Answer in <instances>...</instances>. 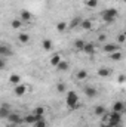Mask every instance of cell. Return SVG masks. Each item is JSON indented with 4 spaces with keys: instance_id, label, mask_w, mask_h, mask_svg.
<instances>
[{
    "instance_id": "obj_1",
    "label": "cell",
    "mask_w": 126,
    "mask_h": 127,
    "mask_svg": "<svg viewBox=\"0 0 126 127\" xmlns=\"http://www.w3.org/2000/svg\"><path fill=\"white\" fill-rule=\"evenodd\" d=\"M101 16H102V21L105 24H113L117 19V16H119V10L114 9V7H110V9L102 10L101 12Z\"/></svg>"
},
{
    "instance_id": "obj_2",
    "label": "cell",
    "mask_w": 126,
    "mask_h": 127,
    "mask_svg": "<svg viewBox=\"0 0 126 127\" xmlns=\"http://www.w3.org/2000/svg\"><path fill=\"white\" fill-rule=\"evenodd\" d=\"M65 102H67V106H68L70 109H77V108L80 106L79 95H77L74 90H68V92H67V99H65Z\"/></svg>"
},
{
    "instance_id": "obj_3",
    "label": "cell",
    "mask_w": 126,
    "mask_h": 127,
    "mask_svg": "<svg viewBox=\"0 0 126 127\" xmlns=\"http://www.w3.org/2000/svg\"><path fill=\"white\" fill-rule=\"evenodd\" d=\"M6 120H7V123L15 124V126H19L21 123H24V121H22V117H21L18 112H12V111L9 112V115H7V118H6Z\"/></svg>"
},
{
    "instance_id": "obj_4",
    "label": "cell",
    "mask_w": 126,
    "mask_h": 127,
    "mask_svg": "<svg viewBox=\"0 0 126 127\" xmlns=\"http://www.w3.org/2000/svg\"><path fill=\"white\" fill-rule=\"evenodd\" d=\"M27 89H28V86H27V84L19 83V84L13 86V93H15L16 96H24V95H25V92H27Z\"/></svg>"
},
{
    "instance_id": "obj_5",
    "label": "cell",
    "mask_w": 126,
    "mask_h": 127,
    "mask_svg": "<svg viewBox=\"0 0 126 127\" xmlns=\"http://www.w3.org/2000/svg\"><path fill=\"white\" fill-rule=\"evenodd\" d=\"M120 49H122V47H120L117 43H107V44L102 47V50H104V52H107L108 55H110V53H113V52H119Z\"/></svg>"
},
{
    "instance_id": "obj_6",
    "label": "cell",
    "mask_w": 126,
    "mask_h": 127,
    "mask_svg": "<svg viewBox=\"0 0 126 127\" xmlns=\"http://www.w3.org/2000/svg\"><path fill=\"white\" fill-rule=\"evenodd\" d=\"M19 19H21L22 22H31L33 21V13L30 10H27V9H22V10L19 12Z\"/></svg>"
},
{
    "instance_id": "obj_7",
    "label": "cell",
    "mask_w": 126,
    "mask_h": 127,
    "mask_svg": "<svg viewBox=\"0 0 126 127\" xmlns=\"http://www.w3.org/2000/svg\"><path fill=\"white\" fill-rule=\"evenodd\" d=\"M83 92H85L86 97H89V99H94L98 95V90H96V87H94V86H85Z\"/></svg>"
},
{
    "instance_id": "obj_8",
    "label": "cell",
    "mask_w": 126,
    "mask_h": 127,
    "mask_svg": "<svg viewBox=\"0 0 126 127\" xmlns=\"http://www.w3.org/2000/svg\"><path fill=\"white\" fill-rule=\"evenodd\" d=\"M12 55H13V52H12V49H10L9 46L0 44V58H9V56H12Z\"/></svg>"
},
{
    "instance_id": "obj_9",
    "label": "cell",
    "mask_w": 126,
    "mask_h": 127,
    "mask_svg": "<svg viewBox=\"0 0 126 127\" xmlns=\"http://www.w3.org/2000/svg\"><path fill=\"white\" fill-rule=\"evenodd\" d=\"M9 112H10V106L7 103L0 105V120H6L7 115H9Z\"/></svg>"
},
{
    "instance_id": "obj_10",
    "label": "cell",
    "mask_w": 126,
    "mask_h": 127,
    "mask_svg": "<svg viewBox=\"0 0 126 127\" xmlns=\"http://www.w3.org/2000/svg\"><path fill=\"white\" fill-rule=\"evenodd\" d=\"M79 27H80L82 30H85V31H89V30L94 28V21H92V19H82V22H80Z\"/></svg>"
},
{
    "instance_id": "obj_11",
    "label": "cell",
    "mask_w": 126,
    "mask_h": 127,
    "mask_svg": "<svg viewBox=\"0 0 126 127\" xmlns=\"http://www.w3.org/2000/svg\"><path fill=\"white\" fill-rule=\"evenodd\" d=\"M83 53H86V55H94L95 53V44L94 43H89V41H86L85 43V46H83V50H82Z\"/></svg>"
},
{
    "instance_id": "obj_12",
    "label": "cell",
    "mask_w": 126,
    "mask_h": 127,
    "mask_svg": "<svg viewBox=\"0 0 126 127\" xmlns=\"http://www.w3.org/2000/svg\"><path fill=\"white\" fill-rule=\"evenodd\" d=\"M45 112H46V109H45L43 106H36V108L31 111V114H34V115L37 117V120L45 118Z\"/></svg>"
},
{
    "instance_id": "obj_13",
    "label": "cell",
    "mask_w": 126,
    "mask_h": 127,
    "mask_svg": "<svg viewBox=\"0 0 126 127\" xmlns=\"http://www.w3.org/2000/svg\"><path fill=\"white\" fill-rule=\"evenodd\" d=\"M113 111H114V112H120V114H122V112L125 111V103H123L122 100L114 102V103H113Z\"/></svg>"
},
{
    "instance_id": "obj_14",
    "label": "cell",
    "mask_w": 126,
    "mask_h": 127,
    "mask_svg": "<svg viewBox=\"0 0 126 127\" xmlns=\"http://www.w3.org/2000/svg\"><path fill=\"white\" fill-rule=\"evenodd\" d=\"M80 22H82V18H80V16H74V18L71 19V22L68 24V28H70V30H74V28H77V27L80 25Z\"/></svg>"
},
{
    "instance_id": "obj_15",
    "label": "cell",
    "mask_w": 126,
    "mask_h": 127,
    "mask_svg": "<svg viewBox=\"0 0 126 127\" xmlns=\"http://www.w3.org/2000/svg\"><path fill=\"white\" fill-rule=\"evenodd\" d=\"M18 40H19V43L27 44V43L31 40V37H30V34H27V32H19V34H18Z\"/></svg>"
},
{
    "instance_id": "obj_16",
    "label": "cell",
    "mask_w": 126,
    "mask_h": 127,
    "mask_svg": "<svg viewBox=\"0 0 126 127\" xmlns=\"http://www.w3.org/2000/svg\"><path fill=\"white\" fill-rule=\"evenodd\" d=\"M105 112H107V109H105V106H102V105H96L94 108V114L96 117H102Z\"/></svg>"
},
{
    "instance_id": "obj_17",
    "label": "cell",
    "mask_w": 126,
    "mask_h": 127,
    "mask_svg": "<svg viewBox=\"0 0 126 127\" xmlns=\"http://www.w3.org/2000/svg\"><path fill=\"white\" fill-rule=\"evenodd\" d=\"M63 58H61V53H55V55H52L51 56V59H49V64L52 65V66H57L58 64H60V61H61Z\"/></svg>"
},
{
    "instance_id": "obj_18",
    "label": "cell",
    "mask_w": 126,
    "mask_h": 127,
    "mask_svg": "<svg viewBox=\"0 0 126 127\" xmlns=\"http://www.w3.org/2000/svg\"><path fill=\"white\" fill-rule=\"evenodd\" d=\"M22 121H24L25 124H34V123L37 121V117H36L34 114H28V115L22 117Z\"/></svg>"
},
{
    "instance_id": "obj_19",
    "label": "cell",
    "mask_w": 126,
    "mask_h": 127,
    "mask_svg": "<svg viewBox=\"0 0 126 127\" xmlns=\"http://www.w3.org/2000/svg\"><path fill=\"white\" fill-rule=\"evenodd\" d=\"M88 75H89V74H88V71H86V69H79V71L76 72V78H77L79 81L86 80V78H88Z\"/></svg>"
},
{
    "instance_id": "obj_20",
    "label": "cell",
    "mask_w": 126,
    "mask_h": 127,
    "mask_svg": "<svg viewBox=\"0 0 126 127\" xmlns=\"http://www.w3.org/2000/svg\"><path fill=\"white\" fill-rule=\"evenodd\" d=\"M9 83L13 84V86L19 84V83H21V75H19V74H10V77H9Z\"/></svg>"
},
{
    "instance_id": "obj_21",
    "label": "cell",
    "mask_w": 126,
    "mask_h": 127,
    "mask_svg": "<svg viewBox=\"0 0 126 127\" xmlns=\"http://www.w3.org/2000/svg\"><path fill=\"white\" fill-rule=\"evenodd\" d=\"M68 68H70V64L67 62V61H64V59H61V61H60V64H58V65H57V69H58V71H68Z\"/></svg>"
},
{
    "instance_id": "obj_22",
    "label": "cell",
    "mask_w": 126,
    "mask_h": 127,
    "mask_svg": "<svg viewBox=\"0 0 126 127\" xmlns=\"http://www.w3.org/2000/svg\"><path fill=\"white\" fill-rule=\"evenodd\" d=\"M55 28H57V31H58V32H64V31H67V30H68V24H67L65 21H61V22H58V24H57V27H55Z\"/></svg>"
},
{
    "instance_id": "obj_23",
    "label": "cell",
    "mask_w": 126,
    "mask_h": 127,
    "mask_svg": "<svg viewBox=\"0 0 126 127\" xmlns=\"http://www.w3.org/2000/svg\"><path fill=\"white\" fill-rule=\"evenodd\" d=\"M98 75H99V77H108V75H111V69H108V68H105V66H101V68L98 69Z\"/></svg>"
},
{
    "instance_id": "obj_24",
    "label": "cell",
    "mask_w": 126,
    "mask_h": 127,
    "mask_svg": "<svg viewBox=\"0 0 126 127\" xmlns=\"http://www.w3.org/2000/svg\"><path fill=\"white\" fill-rule=\"evenodd\" d=\"M42 47H43V50H51L52 49V40L51 38H43Z\"/></svg>"
},
{
    "instance_id": "obj_25",
    "label": "cell",
    "mask_w": 126,
    "mask_h": 127,
    "mask_svg": "<svg viewBox=\"0 0 126 127\" xmlns=\"http://www.w3.org/2000/svg\"><path fill=\"white\" fill-rule=\"evenodd\" d=\"M85 43H86L85 40L79 38V40H76V41H74V47H76L79 52H82V50H83V46H85Z\"/></svg>"
},
{
    "instance_id": "obj_26",
    "label": "cell",
    "mask_w": 126,
    "mask_h": 127,
    "mask_svg": "<svg viewBox=\"0 0 126 127\" xmlns=\"http://www.w3.org/2000/svg\"><path fill=\"white\" fill-rule=\"evenodd\" d=\"M10 25H12V28H13V30H19V28L22 27V21H21L19 18H16V19H13V21H12V24H10Z\"/></svg>"
},
{
    "instance_id": "obj_27",
    "label": "cell",
    "mask_w": 126,
    "mask_h": 127,
    "mask_svg": "<svg viewBox=\"0 0 126 127\" xmlns=\"http://www.w3.org/2000/svg\"><path fill=\"white\" fill-rule=\"evenodd\" d=\"M122 56H123V55H122L120 50H119V52H113V53H110V59H111V61H120Z\"/></svg>"
},
{
    "instance_id": "obj_28",
    "label": "cell",
    "mask_w": 126,
    "mask_h": 127,
    "mask_svg": "<svg viewBox=\"0 0 126 127\" xmlns=\"http://www.w3.org/2000/svg\"><path fill=\"white\" fill-rule=\"evenodd\" d=\"M33 126H34V127H48V123H46V120H45V118H40V120H37Z\"/></svg>"
},
{
    "instance_id": "obj_29",
    "label": "cell",
    "mask_w": 126,
    "mask_h": 127,
    "mask_svg": "<svg viewBox=\"0 0 126 127\" xmlns=\"http://www.w3.org/2000/svg\"><path fill=\"white\" fill-rule=\"evenodd\" d=\"M57 90H58L60 93H64V92H67V86H65V83L60 81V83L57 84Z\"/></svg>"
},
{
    "instance_id": "obj_30",
    "label": "cell",
    "mask_w": 126,
    "mask_h": 127,
    "mask_svg": "<svg viewBox=\"0 0 126 127\" xmlns=\"http://www.w3.org/2000/svg\"><path fill=\"white\" fill-rule=\"evenodd\" d=\"M98 0H86V6L88 7H91V9H94V7H96L98 6Z\"/></svg>"
},
{
    "instance_id": "obj_31",
    "label": "cell",
    "mask_w": 126,
    "mask_h": 127,
    "mask_svg": "<svg viewBox=\"0 0 126 127\" xmlns=\"http://www.w3.org/2000/svg\"><path fill=\"white\" fill-rule=\"evenodd\" d=\"M125 34H123V32H122V34H119V37H117V44H119V46H122V44H123V43H125Z\"/></svg>"
},
{
    "instance_id": "obj_32",
    "label": "cell",
    "mask_w": 126,
    "mask_h": 127,
    "mask_svg": "<svg viewBox=\"0 0 126 127\" xmlns=\"http://www.w3.org/2000/svg\"><path fill=\"white\" fill-rule=\"evenodd\" d=\"M6 65H7L6 58H0V69H4V68H6Z\"/></svg>"
},
{
    "instance_id": "obj_33",
    "label": "cell",
    "mask_w": 126,
    "mask_h": 127,
    "mask_svg": "<svg viewBox=\"0 0 126 127\" xmlns=\"http://www.w3.org/2000/svg\"><path fill=\"white\" fill-rule=\"evenodd\" d=\"M105 40H107V34H99V35H98V41L102 43V41H105Z\"/></svg>"
},
{
    "instance_id": "obj_34",
    "label": "cell",
    "mask_w": 126,
    "mask_h": 127,
    "mask_svg": "<svg viewBox=\"0 0 126 127\" xmlns=\"http://www.w3.org/2000/svg\"><path fill=\"white\" fill-rule=\"evenodd\" d=\"M119 83H125V75H123V74L119 75Z\"/></svg>"
},
{
    "instance_id": "obj_35",
    "label": "cell",
    "mask_w": 126,
    "mask_h": 127,
    "mask_svg": "<svg viewBox=\"0 0 126 127\" xmlns=\"http://www.w3.org/2000/svg\"><path fill=\"white\" fill-rule=\"evenodd\" d=\"M6 127H16V126H15V124H10V123H7V124H6Z\"/></svg>"
},
{
    "instance_id": "obj_36",
    "label": "cell",
    "mask_w": 126,
    "mask_h": 127,
    "mask_svg": "<svg viewBox=\"0 0 126 127\" xmlns=\"http://www.w3.org/2000/svg\"><path fill=\"white\" fill-rule=\"evenodd\" d=\"M113 127H122V126H120V124H117V126H113Z\"/></svg>"
},
{
    "instance_id": "obj_37",
    "label": "cell",
    "mask_w": 126,
    "mask_h": 127,
    "mask_svg": "<svg viewBox=\"0 0 126 127\" xmlns=\"http://www.w3.org/2000/svg\"><path fill=\"white\" fill-rule=\"evenodd\" d=\"M120 1H125V0H120Z\"/></svg>"
}]
</instances>
